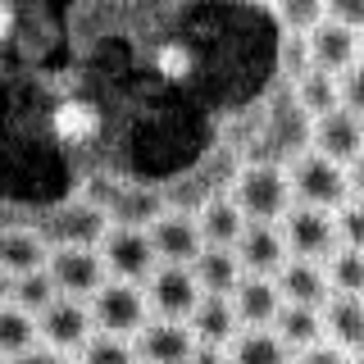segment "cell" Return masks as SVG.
Listing matches in <instances>:
<instances>
[{
	"mask_svg": "<svg viewBox=\"0 0 364 364\" xmlns=\"http://www.w3.org/2000/svg\"><path fill=\"white\" fill-rule=\"evenodd\" d=\"M282 310V296L278 287H273V278H242L232 287V314H237V323H250V328H264L273 323V314Z\"/></svg>",
	"mask_w": 364,
	"mask_h": 364,
	"instance_id": "17",
	"label": "cell"
},
{
	"mask_svg": "<svg viewBox=\"0 0 364 364\" xmlns=\"http://www.w3.org/2000/svg\"><path fill=\"white\" fill-rule=\"evenodd\" d=\"M0 364H5V355H0Z\"/></svg>",
	"mask_w": 364,
	"mask_h": 364,
	"instance_id": "41",
	"label": "cell"
},
{
	"mask_svg": "<svg viewBox=\"0 0 364 364\" xmlns=\"http://www.w3.org/2000/svg\"><path fill=\"white\" fill-rule=\"evenodd\" d=\"M187 364H228V355H223L219 346H200V341H196V350H191Z\"/></svg>",
	"mask_w": 364,
	"mask_h": 364,
	"instance_id": "36",
	"label": "cell"
},
{
	"mask_svg": "<svg viewBox=\"0 0 364 364\" xmlns=\"http://www.w3.org/2000/svg\"><path fill=\"white\" fill-rule=\"evenodd\" d=\"M232 255H237V264L246 273L269 278V273H278L282 259H287V242H282L278 223H246L242 237L232 242Z\"/></svg>",
	"mask_w": 364,
	"mask_h": 364,
	"instance_id": "10",
	"label": "cell"
},
{
	"mask_svg": "<svg viewBox=\"0 0 364 364\" xmlns=\"http://www.w3.org/2000/svg\"><path fill=\"white\" fill-rule=\"evenodd\" d=\"M9 282H14V278H9V273H0V305L9 301Z\"/></svg>",
	"mask_w": 364,
	"mask_h": 364,
	"instance_id": "38",
	"label": "cell"
},
{
	"mask_svg": "<svg viewBox=\"0 0 364 364\" xmlns=\"http://www.w3.org/2000/svg\"><path fill=\"white\" fill-rule=\"evenodd\" d=\"M91 328H100V333L109 337H132L136 328L146 323V310H151V301H146V291L136 287V282H100L96 291H91Z\"/></svg>",
	"mask_w": 364,
	"mask_h": 364,
	"instance_id": "2",
	"label": "cell"
},
{
	"mask_svg": "<svg viewBox=\"0 0 364 364\" xmlns=\"http://www.w3.org/2000/svg\"><path fill=\"white\" fill-rule=\"evenodd\" d=\"M82 364H136V355H132V346L123 337L91 333L82 341Z\"/></svg>",
	"mask_w": 364,
	"mask_h": 364,
	"instance_id": "28",
	"label": "cell"
},
{
	"mask_svg": "<svg viewBox=\"0 0 364 364\" xmlns=\"http://www.w3.org/2000/svg\"><path fill=\"white\" fill-rule=\"evenodd\" d=\"M50 132L60 136V141H68V146H82V141H91V136L100 132V109L91 105V100H60L55 105V114H50Z\"/></svg>",
	"mask_w": 364,
	"mask_h": 364,
	"instance_id": "20",
	"label": "cell"
},
{
	"mask_svg": "<svg viewBox=\"0 0 364 364\" xmlns=\"http://www.w3.org/2000/svg\"><path fill=\"white\" fill-rule=\"evenodd\" d=\"M37 337L50 350H82V341L91 337V310L77 296H55L50 305L37 314Z\"/></svg>",
	"mask_w": 364,
	"mask_h": 364,
	"instance_id": "8",
	"label": "cell"
},
{
	"mask_svg": "<svg viewBox=\"0 0 364 364\" xmlns=\"http://www.w3.org/2000/svg\"><path fill=\"white\" fill-rule=\"evenodd\" d=\"M132 355L136 364H187L191 350H196V337L182 318H155V323H141L132 333Z\"/></svg>",
	"mask_w": 364,
	"mask_h": 364,
	"instance_id": "7",
	"label": "cell"
},
{
	"mask_svg": "<svg viewBox=\"0 0 364 364\" xmlns=\"http://www.w3.org/2000/svg\"><path fill=\"white\" fill-rule=\"evenodd\" d=\"M296 100H301V109L310 114V119L337 109V73H323V68L305 64L301 77H296Z\"/></svg>",
	"mask_w": 364,
	"mask_h": 364,
	"instance_id": "24",
	"label": "cell"
},
{
	"mask_svg": "<svg viewBox=\"0 0 364 364\" xmlns=\"http://www.w3.org/2000/svg\"><path fill=\"white\" fill-rule=\"evenodd\" d=\"M100 259H105V269L114 273V278H123V282L151 278L155 250H151V237H146V228H128V223L105 228V232H100Z\"/></svg>",
	"mask_w": 364,
	"mask_h": 364,
	"instance_id": "4",
	"label": "cell"
},
{
	"mask_svg": "<svg viewBox=\"0 0 364 364\" xmlns=\"http://www.w3.org/2000/svg\"><path fill=\"white\" fill-rule=\"evenodd\" d=\"M333 223H337V242L341 246L364 250V205L360 200H346L341 210H333Z\"/></svg>",
	"mask_w": 364,
	"mask_h": 364,
	"instance_id": "31",
	"label": "cell"
},
{
	"mask_svg": "<svg viewBox=\"0 0 364 364\" xmlns=\"http://www.w3.org/2000/svg\"><path fill=\"white\" fill-rule=\"evenodd\" d=\"M337 105L364 119V60H355L350 68L337 73Z\"/></svg>",
	"mask_w": 364,
	"mask_h": 364,
	"instance_id": "30",
	"label": "cell"
},
{
	"mask_svg": "<svg viewBox=\"0 0 364 364\" xmlns=\"http://www.w3.org/2000/svg\"><path fill=\"white\" fill-rule=\"evenodd\" d=\"M232 205L246 214V223H278L291 205V182L273 164H250L232 187Z\"/></svg>",
	"mask_w": 364,
	"mask_h": 364,
	"instance_id": "1",
	"label": "cell"
},
{
	"mask_svg": "<svg viewBox=\"0 0 364 364\" xmlns=\"http://www.w3.org/2000/svg\"><path fill=\"white\" fill-rule=\"evenodd\" d=\"M228 364H291V360H287V346H282L273 333H264V328H250L246 337L232 341V355H228Z\"/></svg>",
	"mask_w": 364,
	"mask_h": 364,
	"instance_id": "26",
	"label": "cell"
},
{
	"mask_svg": "<svg viewBox=\"0 0 364 364\" xmlns=\"http://www.w3.org/2000/svg\"><path fill=\"white\" fill-rule=\"evenodd\" d=\"M46 273H50V282H55L60 296H77V301H82V296H91L105 282V259H100V250L68 242V246L46 255Z\"/></svg>",
	"mask_w": 364,
	"mask_h": 364,
	"instance_id": "5",
	"label": "cell"
},
{
	"mask_svg": "<svg viewBox=\"0 0 364 364\" xmlns=\"http://www.w3.org/2000/svg\"><path fill=\"white\" fill-rule=\"evenodd\" d=\"M55 296H60V291H55V282H50V273H46V269H37V273H23V278L9 282V301H14L18 310H28L32 318H37V314L46 310V305L55 301Z\"/></svg>",
	"mask_w": 364,
	"mask_h": 364,
	"instance_id": "27",
	"label": "cell"
},
{
	"mask_svg": "<svg viewBox=\"0 0 364 364\" xmlns=\"http://www.w3.org/2000/svg\"><path fill=\"white\" fill-rule=\"evenodd\" d=\"M242 228H246V214L232 205V196L210 200L200 210V219H196V232H200L205 246H232L237 237H242Z\"/></svg>",
	"mask_w": 364,
	"mask_h": 364,
	"instance_id": "21",
	"label": "cell"
},
{
	"mask_svg": "<svg viewBox=\"0 0 364 364\" xmlns=\"http://www.w3.org/2000/svg\"><path fill=\"white\" fill-rule=\"evenodd\" d=\"M310 141H314V155H323V159H333V164L346 168L355 155H364V119L337 105V109H328V114L314 119Z\"/></svg>",
	"mask_w": 364,
	"mask_h": 364,
	"instance_id": "9",
	"label": "cell"
},
{
	"mask_svg": "<svg viewBox=\"0 0 364 364\" xmlns=\"http://www.w3.org/2000/svg\"><path fill=\"white\" fill-rule=\"evenodd\" d=\"M278 296L282 305H305V310H323V301L333 296V287H328V273L318 259H282L278 269Z\"/></svg>",
	"mask_w": 364,
	"mask_h": 364,
	"instance_id": "14",
	"label": "cell"
},
{
	"mask_svg": "<svg viewBox=\"0 0 364 364\" xmlns=\"http://www.w3.org/2000/svg\"><path fill=\"white\" fill-rule=\"evenodd\" d=\"M14 364H73L64 355V350H50V346H32V350H23V355Z\"/></svg>",
	"mask_w": 364,
	"mask_h": 364,
	"instance_id": "34",
	"label": "cell"
},
{
	"mask_svg": "<svg viewBox=\"0 0 364 364\" xmlns=\"http://www.w3.org/2000/svg\"><path fill=\"white\" fill-rule=\"evenodd\" d=\"M323 5V18L341 23L350 32H364V0H318Z\"/></svg>",
	"mask_w": 364,
	"mask_h": 364,
	"instance_id": "32",
	"label": "cell"
},
{
	"mask_svg": "<svg viewBox=\"0 0 364 364\" xmlns=\"http://www.w3.org/2000/svg\"><path fill=\"white\" fill-rule=\"evenodd\" d=\"M196 296H200V287L191 278V264H155L151 269V296L146 301L159 310V318H187Z\"/></svg>",
	"mask_w": 364,
	"mask_h": 364,
	"instance_id": "13",
	"label": "cell"
},
{
	"mask_svg": "<svg viewBox=\"0 0 364 364\" xmlns=\"http://www.w3.org/2000/svg\"><path fill=\"white\" fill-rule=\"evenodd\" d=\"M355 364H364V350H355Z\"/></svg>",
	"mask_w": 364,
	"mask_h": 364,
	"instance_id": "39",
	"label": "cell"
},
{
	"mask_svg": "<svg viewBox=\"0 0 364 364\" xmlns=\"http://www.w3.org/2000/svg\"><path fill=\"white\" fill-rule=\"evenodd\" d=\"M296 364H350V360H346V350L314 341V346H305V350H301V360H296Z\"/></svg>",
	"mask_w": 364,
	"mask_h": 364,
	"instance_id": "33",
	"label": "cell"
},
{
	"mask_svg": "<svg viewBox=\"0 0 364 364\" xmlns=\"http://www.w3.org/2000/svg\"><path fill=\"white\" fill-rule=\"evenodd\" d=\"M278 232L287 242V250H296V259H323L337 246L333 210H314V205H287Z\"/></svg>",
	"mask_w": 364,
	"mask_h": 364,
	"instance_id": "6",
	"label": "cell"
},
{
	"mask_svg": "<svg viewBox=\"0 0 364 364\" xmlns=\"http://www.w3.org/2000/svg\"><path fill=\"white\" fill-rule=\"evenodd\" d=\"M360 55H364V41H360Z\"/></svg>",
	"mask_w": 364,
	"mask_h": 364,
	"instance_id": "40",
	"label": "cell"
},
{
	"mask_svg": "<svg viewBox=\"0 0 364 364\" xmlns=\"http://www.w3.org/2000/svg\"><path fill=\"white\" fill-rule=\"evenodd\" d=\"M328 287L337 296H364V250L355 246H333L328 250Z\"/></svg>",
	"mask_w": 364,
	"mask_h": 364,
	"instance_id": "23",
	"label": "cell"
},
{
	"mask_svg": "<svg viewBox=\"0 0 364 364\" xmlns=\"http://www.w3.org/2000/svg\"><path fill=\"white\" fill-rule=\"evenodd\" d=\"M191 278H196L200 291L228 296L237 282H242V264H237L232 246H200V255L191 259Z\"/></svg>",
	"mask_w": 364,
	"mask_h": 364,
	"instance_id": "18",
	"label": "cell"
},
{
	"mask_svg": "<svg viewBox=\"0 0 364 364\" xmlns=\"http://www.w3.org/2000/svg\"><path fill=\"white\" fill-rule=\"evenodd\" d=\"M187 328L200 346H223V341H232V333H237L232 301L219 296V291H200L196 305H191V314H187Z\"/></svg>",
	"mask_w": 364,
	"mask_h": 364,
	"instance_id": "15",
	"label": "cell"
},
{
	"mask_svg": "<svg viewBox=\"0 0 364 364\" xmlns=\"http://www.w3.org/2000/svg\"><path fill=\"white\" fill-rule=\"evenodd\" d=\"M37 346V318L28 310H18L14 301L0 305V355L5 360H18L23 350Z\"/></svg>",
	"mask_w": 364,
	"mask_h": 364,
	"instance_id": "25",
	"label": "cell"
},
{
	"mask_svg": "<svg viewBox=\"0 0 364 364\" xmlns=\"http://www.w3.org/2000/svg\"><path fill=\"white\" fill-rule=\"evenodd\" d=\"M318 318L337 350H364V296H328Z\"/></svg>",
	"mask_w": 364,
	"mask_h": 364,
	"instance_id": "16",
	"label": "cell"
},
{
	"mask_svg": "<svg viewBox=\"0 0 364 364\" xmlns=\"http://www.w3.org/2000/svg\"><path fill=\"white\" fill-rule=\"evenodd\" d=\"M191 68H196V55H191V46L182 41H168L155 50V73L164 77V82H187Z\"/></svg>",
	"mask_w": 364,
	"mask_h": 364,
	"instance_id": "29",
	"label": "cell"
},
{
	"mask_svg": "<svg viewBox=\"0 0 364 364\" xmlns=\"http://www.w3.org/2000/svg\"><path fill=\"white\" fill-rule=\"evenodd\" d=\"M146 237H151L155 259H164V264H191L205 246L196 232V219H182V214H155L146 223Z\"/></svg>",
	"mask_w": 364,
	"mask_h": 364,
	"instance_id": "12",
	"label": "cell"
},
{
	"mask_svg": "<svg viewBox=\"0 0 364 364\" xmlns=\"http://www.w3.org/2000/svg\"><path fill=\"white\" fill-rule=\"evenodd\" d=\"M273 323H278V337L282 346H296V350H305V346H314L318 337H323V318H318V310H305V305H282L278 314H273Z\"/></svg>",
	"mask_w": 364,
	"mask_h": 364,
	"instance_id": "22",
	"label": "cell"
},
{
	"mask_svg": "<svg viewBox=\"0 0 364 364\" xmlns=\"http://www.w3.org/2000/svg\"><path fill=\"white\" fill-rule=\"evenodd\" d=\"M291 196L301 200V205H314V210H341V205L350 200V191H346V168L333 164V159H323V155H301L291 164Z\"/></svg>",
	"mask_w": 364,
	"mask_h": 364,
	"instance_id": "3",
	"label": "cell"
},
{
	"mask_svg": "<svg viewBox=\"0 0 364 364\" xmlns=\"http://www.w3.org/2000/svg\"><path fill=\"white\" fill-rule=\"evenodd\" d=\"M14 32V9H9V0H0V41Z\"/></svg>",
	"mask_w": 364,
	"mask_h": 364,
	"instance_id": "37",
	"label": "cell"
},
{
	"mask_svg": "<svg viewBox=\"0 0 364 364\" xmlns=\"http://www.w3.org/2000/svg\"><path fill=\"white\" fill-rule=\"evenodd\" d=\"M305 55L323 73H341V68H350L360 60V32L341 28L333 18H318L310 28V37H305Z\"/></svg>",
	"mask_w": 364,
	"mask_h": 364,
	"instance_id": "11",
	"label": "cell"
},
{
	"mask_svg": "<svg viewBox=\"0 0 364 364\" xmlns=\"http://www.w3.org/2000/svg\"><path fill=\"white\" fill-rule=\"evenodd\" d=\"M346 191L364 205V155H355V159L346 164Z\"/></svg>",
	"mask_w": 364,
	"mask_h": 364,
	"instance_id": "35",
	"label": "cell"
},
{
	"mask_svg": "<svg viewBox=\"0 0 364 364\" xmlns=\"http://www.w3.org/2000/svg\"><path fill=\"white\" fill-rule=\"evenodd\" d=\"M46 242L37 232H23V228H5L0 232V273L9 278H23V273H37L46 269Z\"/></svg>",
	"mask_w": 364,
	"mask_h": 364,
	"instance_id": "19",
	"label": "cell"
}]
</instances>
